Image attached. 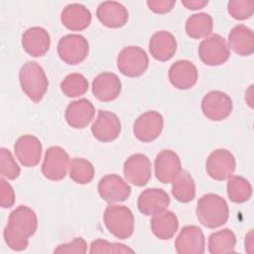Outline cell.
Wrapping results in <instances>:
<instances>
[{
    "label": "cell",
    "mask_w": 254,
    "mask_h": 254,
    "mask_svg": "<svg viewBox=\"0 0 254 254\" xmlns=\"http://www.w3.org/2000/svg\"><path fill=\"white\" fill-rule=\"evenodd\" d=\"M121 132V122L118 116L107 110H98L97 117L91 126V133L95 139L107 143L118 138Z\"/></svg>",
    "instance_id": "cell-14"
},
{
    "label": "cell",
    "mask_w": 254,
    "mask_h": 254,
    "mask_svg": "<svg viewBox=\"0 0 254 254\" xmlns=\"http://www.w3.org/2000/svg\"><path fill=\"white\" fill-rule=\"evenodd\" d=\"M198 57L204 64L217 66L228 61L230 50L222 36L212 34L200 42L198 46Z\"/></svg>",
    "instance_id": "cell-7"
},
{
    "label": "cell",
    "mask_w": 254,
    "mask_h": 254,
    "mask_svg": "<svg viewBox=\"0 0 254 254\" xmlns=\"http://www.w3.org/2000/svg\"><path fill=\"white\" fill-rule=\"evenodd\" d=\"M134 250L125 244L108 242L102 239H95L90 244L89 253H133Z\"/></svg>",
    "instance_id": "cell-36"
},
{
    "label": "cell",
    "mask_w": 254,
    "mask_h": 254,
    "mask_svg": "<svg viewBox=\"0 0 254 254\" xmlns=\"http://www.w3.org/2000/svg\"><path fill=\"white\" fill-rule=\"evenodd\" d=\"M150 226L157 238L169 240L174 237L179 229V219L173 211L165 210L153 216L150 221Z\"/></svg>",
    "instance_id": "cell-27"
},
{
    "label": "cell",
    "mask_w": 254,
    "mask_h": 254,
    "mask_svg": "<svg viewBox=\"0 0 254 254\" xmlns=\"http://www.w3.org/2000/svg\"><path fill=\"white\" fill-rule=\"evenodd\" d=\"M91 12L84 5L70 3L66 5L61 13L63 25L70 31H83L91 23Z\"/></svg>",
    "instance_id": "cell-25"
},
{
    "label": "cell",
    "mask_w": 254,
    "mask_h": 254,
    "mask_svg": "<svg viewBox=\"0 0 254 254\" xmlns=\"http://www.w3.org/2000/svg\"><path fill=\"white\" fill-rule=\"evenodd\" d=\"M176 5V1L174 0H148L147 6L151 11L157 14H165L170 12L174 6Z\"/></svg>",
    "instance_id": "cell-39"
},
{
    "label": "cell",
    "mask_w": 254,
    "mask_h": 254,
    "mask_svg": "<svg viewBox=\"0 0 254 254\" xmlns=\"http://www.w3.org/2000/svg\"><path fill=\"white\" fill-rule=\"evenodd\" d=\"M149 66V58L146 52L137 46L123 48L117 57V68L128 77L141 76Z\"/></svg>",
    "instance_id": "cell-5"
},
{
    "label": "cell",
    "mask_w": 254,
    "mask_h": 254,
    "mask_svg": "<svg viewBox=\"0 0 254 254\" xmlns=\"http://www.w3.org/2000/svg\"><path fill=\"white\" fill-rule=\"evenodd\" d=\"M155 176L162 184L171 183L182 171L179 155L173 150H162L155 159Z\"/></svg>",
    "instance_id": "cell-19"
},
{
    "label": "cell",
    "mask_w": 254,
    "mask_h": 254,
    "mask_svg": "<svg viewBox=\"0 0 254 254\" xmlns=\"http://www.w3.org/2000/svg\"><path fill=\"white\" fill-rule=\"evenodd\" d=\"M177 40L169 31H158L152 35L149 41L151 56L160 62L171 60L177 52Z\"/></svg>",
    "instance_id": "cell-24"
},
{
    "label": "cell",
    "mask_w": 254,
    "mask_h": 254,
    "mask_svg": "<svg viewBox=\"0 0 254 254\" xmlns=\"http://www.w3.org/2000/svg\"><path fill=\"white\" fill-rule=\"evenodd\" d=\"M123 173L127 182L136 187H144L152 177L151 161L144 154H133L124 162Z\"/></svg>",
    "instance_id": "cell-12"
},
{
    "label": "cell",
    "mask_w": 254,
    "mask_h": 254,
    "mask_svg": "<svg viewBox=\"0 0 254 254\" xmlns=\"http://www.w3.org/2000/svg\"><path fill=\"white\" fill-rule=\"evenodd\" d=\"M195 214L203 226L214 229L227 222L229 218V207L222 196L210 192L203 194L197 200Z\"/></svg>",
    "instance_id": "cell-2"
},
{
    "label": "cell",
    "mask_w": 254,
    "mask_h": 254,
    "mask_svg": "<svg viewBox=\"0 0 254 254\" xmlns=\"http://www.w3.org/2000/svg\"><path fill=\"white\" fill-rule=\"evenodd\" d=\"M0 158V172L2 177L11 181L16 180L20 176L21 169L13 158L12 153L6 148H1Z\"/></svg>",
    "instance_id": "cell-34"
},
{
    "label": "cell",
    "mask_w": 254,
    "mask_h": 254,
    "mask_svg": "<svg viewBox=\"0 0 254 254\" xmlns=\"http://www.w3.org/2000/svg\"><path fill=\"white\" fill-rule=\"evenodd\" d=\"M252 90H253V84H251L248 88V90L245 92V100L247 101L248 105L252 107Z\"/></svg>",
    "instance_id": "cell-42"
},
{
    "label": "cell",
    "mask_w": 254,
    "mask_h": 254,
    "mask_svg": "<svg viewBox=\"0 0 254 254\" xmlns=\"http://www.w3.org/2000/svg\"><path fill=\"white\" fill-rule=\"evenodd\" d=\"M19 82L23 92L35 103L43 99L49 86L45 70L37 62H27L21 66Z\"/></svg>",
    "instance_id": "cell-3"
},
{
    "label": "cell",
    "mask_w": 254,
    "mask_h": 254,
    "mask_svg": "<svg viewBox=\"0 0 254 254\" xmlns=\"http://www.w3.org/2000/svg\"><path fill=\"white\" fill-rule=\"evenodd\" d=\"M200 107L207 119L221 121L231 114L233 103L227 93L220 90H211L202 97Z\"/></svg>",
    "instance_id": "cell-9"
},
{
    "label": "cell",
    "mask_w": 254,
    "mask_h": 254,
    "mask_svg": "<svg viewBox=\"0 0 254 254\" xmlns=\"http://www.w3.org/2000/svg\"><path fill=\"white\" fill-rule=\"evenodd\" d=\"M22 47L32 57H43L51 47V37L42 27H31L22 35Z\"/></svg>",
    "instance_id": "cell-22"
},
{
    "label": "cell",
    "mask_w": 254,
    "mask_h": 254,
    "mask_svg": "<svg viewBox=\"0 0 254 254\" xmlns=\"http://www.w3.org/2000/svg\"><path fill=\"white\" fill-rule=\"evenodd\" d=\"M171 198L163 189L152 188L143 190L138 196L137 206L141 213L147 216L159 214L167 210Z\"/></svg>",
    "instance_id": "cell-17"
},
{
    "label": "cell",
    "mask_w": 254,
    "mask_h": 254,
    "mask_svg": "<svg viewBox=\"0 0 254 254\" xmlns=\"http://www.w3.org/2000/svg\"><path fill=\"white\" fill-rule=\"evenodd\" d=\"M163 128V115L156 110H150L137 117L133 125V133L139 141L150 143L161 135Z\"/></svg>",
    "instance_id": "cell-11"
},
{
    "label": "cell",
    "mask_w": 254,
    "mask_h": 254,
    "mask_svg": "<svg viewBox=\"0 0 254 254\" xmlns=\"http://www.w3.org/2000/svg\"><path fill=\"white\" fill-rule=\"evenodd\" d=\"M88 89L87 79L80 73H69L61 82V90L67 97H78Z\"/></svg>",
    "instance_id": "cell-33"
},
{
    "label": "cell",
    "mask_w": 254,
    "mask_h": 254,
    "mask_svg": "<svg viewBox=\"0 0 254 254\" xmlns=\"http://www.w3.org/2000/svg\"><path fill=\"white\" fill-rule=\"evenodd\" d=\"M69 156L60 146H51L47 149L42 164V174L50 181L58 182L64 179L69 168Z\"/></svg>",
    "instance_id": "cell-8"
},
{
    "label": "cell",
    "mask_w": 254,
    "mask_h": 254,
    "mask_svg": "<svg viewBox=\"0 0 254 254\" xmlns=\"http://www.w3.org/2000/svg\"><path fill=\"white\" fill-rule=\"evenodd\" d=\"M182 4L189 10H198L208 4L207 0H184Z\"/></svg>",
    "instance_id": "cell-40"
},
{
    "label": "cell",
    "mask_w": 254,
    "mask_h": 254,
    "mask_svg": "<svg viewBox=\"0 0 254 254\" xmlns=\"http://www.w3.org/2000/svg\"><path fill=\"white\" fill-rule=\"evenodd\" d=\"M175 248L179 254H202L205 250V238L196 225H186L180 231Z\"/></svg>",
    "instance_id": "cell-15"
},
{
    "label": "cell",
    "mask_w": 254,
    "mask_h": 254,
    "mask_svg": "<svg viewBox=\"0 0 254 254\" xmlns=\"http://www.w3.org/2000/svg\"><path fill=\"white\" fill-rule=\"evenodd\" d=\"M172 194L180 202L188 203L195 196V184L190 174L182 170L181 173L171 182Z\"/></svg>",
    "instance_id": "cell-28"
},
{
    "label": "cell",
    "mask_w": 254,
    "mask_h": 254,
    "mask_svg": "<svg viewBox=\"0 0 254 254\" xmlns=\"http://www.w3.org/2000/svg\"><path fill=\"white\" fill-rule=\"evenodd\" d=\"M227 195L232 202L242 203L252 195V186L250 182L241 176H231L228 178Z\"/></svg>",
    "instance_id": "cell-31"
},
{
    "label": "cell",
    "mask_w": 254,
    "mask_h": 254,
    "mask_svg": "<svg viewBox=\"0 0 254 254\" xmlns=\"http://www.w3.org/2000/svg\"><path fill=\"white\" fill-rule=\"evenodd\" d=\"M87 250L86 241L81 237H75L73 240L67 243L60 244L55 250L54 253H79L83 254Z\"/></svg>",
    "instance_id": "cell-37"
},
{
    "label": "cell",
    "mask_w": 254,
    "mask_h": 254,
    "mask_svg": "<svg viewBox=\"0 0 254 254\" xmlns=\"http://www.w3.org/2000/svg\"><path fill=\"white\" fill-rule=\"evenodd\" d=\"M236 245V236L229 228H224L212 232L208 236V252L211 254H225L234 252Z\"/></svg>",
    "instance_id": "cell-30"
},
{
    "label": "cell",
    "mask_w": 254,
    "mask_h": 254,
    "mask_svg": "<svg viewBox=\"0 0 254 254\" xmlns=\"http://www.w3.org/2000/svg\"><path fill=\"white\" fill-rule=\"evenodd\" d=\"M228 49L241 57L251 56L254 53L253 31L243 24L233 27L228 35Z\"/></svg>",
    "instance_id": "cell-26"
},
{
    "label": "cell",
    "mask_w": 254,
    "mask_h": 254,
    "mask_svg": "<svg viewBox=\"0 0 254 254\" xmlns=\"http://www.w3.org/2000/svg\"><path fill=\"white\" fill-rule=\"evenodd\" d=\"M253 246V231L250 230L245 236V250L249 253L252 252L251 248Z\"/></svg>",
    "instance_id": "cell-41"
},
{
    "label": "cell",
    "mask_w": 254,
    "mask_h": 254,
    "mask_svg": "<svg viewBox=\"0 0 254 254\" xmlns=\"http://www.w3.org/2000/svg\"><path fill=\"white\" fill-rule=\"evenodd\" d=\"M38 228L36 212L27 205L17 206L9 215L3 231L6 244L15 251H23L29 245V238Z\"/></svg>",
    "instance_id": "cell-1"
},
{
    "label": "cell",
    "mask_w": 254,
    "mask_h": 254,
    "mask_svg": "<svg viewBox=\"0 0 254 254\" xmlns=\"http://www.w3.org/2000/svg\"><path fill=\"white\" fill-rule=\"evenodd\" d=\"M96 17L107 28H121L129 18L126 7L117 1L101 2L96 9Z\"/></svg>",
    "instance_id": "cell-23"
},
{
    "label": "cell",
    "mask_w": 254,
    "mask_h": 254,
    "mask_svg": "<svg viewBox=\"0 0 254 254\" xmlns=\"http://www.w3.org/2000/svg\"><path fill=\"white\" fill-rule=\"evenodd\" d=\"M95 108L90 100L80 98L71 101L65 108L64 118L66 123L74 129L85 128L93 119Z\"/></svg>",
    "instance_id": "cell-21"
},
{
    "label": "cell",
    "mask_w": 254,
    "mask_h": 254,
    "mask_svg": "<svg viewBox=\"0 0 254 254\" xmlns=\"http://www.w3.org/2000/svg\"><path fill=\"white\" fill-rule=\"evenodd\" d=\"M168 76L171 84L181 90L192 87L198 78L196 66L188 60H179L169 68Z\"/></svg>",
    "instance_id": "cell-18"
},
{
    "label": "cell",
    "mask_w": 254,
    "mask_h": 254,
    "mask_svg": "<svg viewBox=\"0 0 254 254\" xmlns=\"http://www.w3.org/2000/svg\"><path fill=\"white\" fill-rule=\"evenodd\" d=\"M91 89L95 98L103 102H109L119 96L122 83L117 74L104 71L94 77Z\"/></svg>",
    "instance_id": "cell-20"
},
{
    "label": "cell",
    "mask_w": 254,
    "mask_h": 254,
    "mask_svg": "<svg viewBox=\"0 0 254 254\" xmlns=\"http://www.w3.org/2000/svg\"><path fill=\"white\" fill-rule=\"evenodd\" d=\"M212 29V17L205 12L192 14L186 22L187 35L192 39H202L210 36Z\"/></svg>",
    "instance_id": "cell-29"
},
{
    "label": "cell",
    "mask_w": 254,
    "mask_h": 254,
    "mask_svg": "<svg viewBox=\"0 0 254 254\" xmlns=\"http://www.w3.org/2000/svg\"><path fill=\"white\" fill-rule=\"evenodd\" d=\"M15 203V191L12 186L1 178L0 180V204L3 208H10Z\"/></svg>",
    "instance_id": "cell-38"
},
{
    "label": "cell",
    "mask_w": 254,
    "mask_h": 254,
    "mask_svg": "<svg viewBox=\"0 0 254 254\" xmlns=\"http://www.w3.org/2000/svg\"><path fill=\"white\" fill-rule=\"evenodd\" d=\"M97 190L100 197L108 203L125 201L131 194V187L116 174L101 178Z\"/></svg>",
    "instance_id": "cell-13"
},
{
    "label": "cell",
    "mask_w": 254,
    "mask_h": 254,
    "mask_svg": "<svg viewBox=\"0 0 254 254\" xmlns=\"http://www.w3.org/2000/svg\"><path fill=\"white\" fill-rule=\"evenodd\" d=\"M57 51L63 62L74 65L86 59L89 52V44L82 35L67 34L60 39Z\"/></svg>",
    "instance_id": "cell-6"
},
{
    "label": "cell",
    "mask_w": 254,
    "mask_h": 254,
    "mask_svg": "<svg viewBox=\"0 0 254 254\" xmlns=\"http://www.w3.org/2000/svg\"><path fill=\"white\" fill-rule=\"evenodd\" d=\"M236 168V161L233 154L226 149L212 151L205 163L207 175L215 181H225L231 177Z\"/></svg>",
    "instance_id": "cell-10"
},
{
    "label": "cell",
    "mask_w": 254,
    "mask_h": 254,
    "mask_svg": "<svg viewBox=\"0 0 254 254\" xmlns=\"http://www.w3.org/2000/svg\"><path fill=\"white\" fill-rule=\"evenodd\" d=\"M93 165L84 158H73L69 163V178L78 185L89 184L94 178Z\"/></svg>",
    "instance_id": "cell-32"
},
{
    "label": "cell",
    "mask_w": 254,
    "mask_h": 254,
    "mask_svg": "<svg viewBox=\"0 0 254 254\" xmlns=\"http://www.w3.org/2000/svg\"><path fill=\"white\" fill-rule=\"evenodd\" d=\"M42 143L34 135H23L14 144V152L19 162L28 168L37 166L42 157Z\"/></svg>",
    "instance_id": "cell-16"
},
{
    "label": "cell",
    "mask_w": 254,
    "mask_h": 254,
    "mask_svg": "<svg viewBox=\"0 0 254 254\" xmlns=\"http://www.w3.org/2000/svg\"><path fill=\"white\" fill-rule=\"evenodd\" d=\"M227 11L230 16L236 20L249 19L254 12V1L230 0L227 3Z\"/></svg>",
    "instance_id": "cell-35"
},
{
    "label": "cell",
    "mask_w": 254,
    "mask_h": 254,
    "mask_svg": "<svg viewBox=\"0 0 254 254\" xmlns=\"http://www.w3.org/2000/svg\"><path fill=\"white\" fill-rule=\"evenodd\" d=\"M103 221L108 231L119 239H127L133 234L134 214L125 205L110 203L104 210Z\"/></svg>",
    "instance_id": "cell-4"
}]
</instances>
